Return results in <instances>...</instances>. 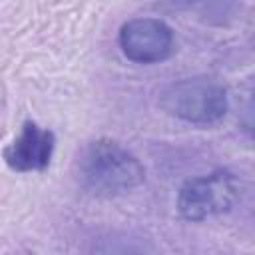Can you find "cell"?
<instances>
[{
    "label": "cell",
    "mask_w": 255,
    "mask_h": 255,
    "mask_svg": "<svg viewBox=\"0 0 255 255\" xmlns=\"http://www.w3.org/2000/svg\"><path fill=\"white\" fill-rule=\"evenodd\" d=\"M80 185L102 197L124 195L145 179L139 159L114 139H96L88 143L76 161Z\"/></svg>",
    "instance_id": "1"
},
{
    "label": "cell",
    "mask_w": 255,
    "mask_h": 255,
    "mask_svg": "<svg viewBox=\"0 0 255 255\" xmlns=\"http://www.w3.org/2000/svg\"><path fill=\"white\" fill-rule=\"evenodd\" d=\"M159 108L187 124L211 126L227 114V90L205 76L177 80L161 90Z\"/></svg>",
    "instance_id": "2"
},
{
    "label": "cell",
    "mask_w": 255,
    "mask_h": 255,
    "mask_svg": "<svg viewBox=\"0 0 255 255\" xmlns=\"http://www.w3.org/2000/svg\"><path fill=\"white\" fill-rule=\"evenodd\" d=\"M239 199V181L233 173L219 169L209 175L187 179L177 193V211L187 221H203L227 213Z\"/></svg>",
    "instance_id": "3"
},
{
    "label": "cell",
    "mask_w": 255,
    "mask_h": 255,
    "mask_svg": "<svg viewBox=\"0 0 255 255\" xmlns=\"http://www.w3.org/2000/svg\"><path fill=\"white\" fill-rule=\"evenodd\" d=\"M120 48L135 64H157L173 54V30L159 18H133L120 28Z\"/></svg>",
    "instance_id": "4"
},
{
    "label": "cell",
    "mask_w": 255,
    "mask_h": 255,
    "mask_svg": "<svg viewBox=\"0 0 255 255\" xmlns=\"http://www.w3.org/2000/svg\"><path fill=\"white\" fill-rule=\"evenodd\" d=\"M54 145L56 137L50 129H42L34 122H26L20 135L8 147H4L2 155L8 167L14 171H42L52 159Z\"/></svg>",
    "instance_id": "5"
},
{
    "label": "cell",
    "mask_w": 255,
    "mask_h": 255,
    "mask_svg": "<svg viewBox=\"0 0 255 255\" xmlns=\"http://www.w3.org/2000/svg\"><path fill=\"white\" fill-rule=\"evenodd\" d=\"M179 10H199L205 16H223L229 12L233 0H161Z\"/></svg>",
    "instance_id": "6"
}]
</instances>
